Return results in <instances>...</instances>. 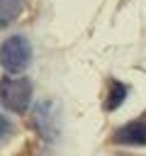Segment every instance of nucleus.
<instances>
[{"label":"nucleus","instance_id":"obj_3","mask_svg":"<svg viewBox=\"0 0 146 156\" xmlns=\"http://www.w3.org/2000/svg\"><path fill=\"white\" fill-rule=\"evenodd\" d=\"M114 141L117 144H129V146H146V122L134 119V122L119 127L114 132Z\"/></svg>","mask_w":146,"mask_h":156},{"label":"nucleus","instance_id":"obj_1","mask_svg":"<svg viewBox=\"0 0 146 156\" xmlns=\"http://www.w3.org/2000/svg\"><path fill=\"white\" fill-rule=\"evenodd\" d=\"M0 102L10 110V112H27L29 102H32V80L22 78V76H5L0 78Z\"/></svg>","mask_w":146,"mask_h":156},{"label":"nucleus","instance_id":"obj_2","mask_svg":"<svg viewBox=\"0 0 146 156\" xmlns=\"http://www.w3.org/2000/svg\"><path fill=\"white\" fill-rule=\"evenodd\" d=\"M32 61V46L24 37L15 34L0 46V63L7 73H22Z\"/></svg>","mask_w":146,"mask_h":156},{"label":"nucleus","instance_id":"obj_5","mask_svg":"<svg viewBox=\"0 0 146 156\" xmlns=\"http://www.w3.org/2000/svg\"><path fill=\"white\" fill-rule=\"evenodd\" d=\"M19 10H22V0H0V27L15 22Z\"/></svg>","mask_w":146,"mask_h":156},{"label":"nucleus","instance_id":"obj_4","mask_svg":"<svg viewBox=\"0 0 146 156\" xmlns=\"http://www.w3.org/2000/svg\"><path fill=\"white\" fill-rule=\"evenodd\" d=\"M49 102H44L41 107H36L34 112V122H36V129L46 136V139H54V117L49 115Z\"/></svg>","mask_w":146,"mask_h":156},{"label":"nucleus","instance_id":"obj_7","mask_svg":"<svg viewBox=\"0 0 146 156\" xmlns=\"http://www.w3.org/2000/svg\"><path fill=\"white\" fill-rule=\"evenodd\" d=\"M10 132H12V124H10V119L0 112V141H5V139L10 136Z\"/></svg>","mask_w":146,"mask_h":156},{"label":"nucleus","instance_id":"obj_6","mask_svg":"<svg viewBox=\"0 0 146 156\" xmlns=\"http://www.w3.org/2000/svg\"><path fill=\"white\" fill-rule=\"evenodd\" d=\"M127 98V85L124 83H112V90H109V98H107V110H114L122 105V100Z\"/></svg>","mask_w":146,"mask_h":156}]
</instances>
